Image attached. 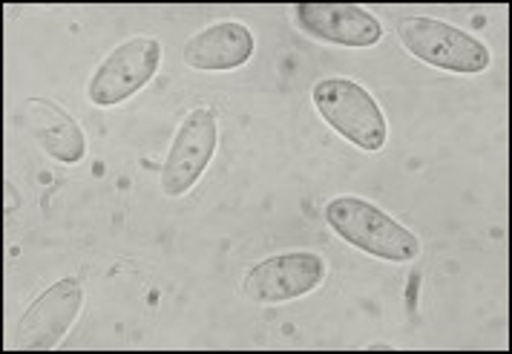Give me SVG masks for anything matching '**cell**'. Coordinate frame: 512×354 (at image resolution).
<instances>
[{
	"mask_svg": "<svg viewBox=\"0 0 512 354\" xmlns=\"http://www.w3.org/2000/svg\"><path fill=\"white\" fill-rule=\"evenodd\" d=\"M397 38L409 55L418 61L458 75H478L487 72L492 64V52L484 41L469 35L464 29L443 24L438 18H400Z\"/></svg>",
	"mask_w": 512,
	"mask_h": 354,
	"instance_id": "cell-3",
	"label": "cell"
},
{
	"mask_svg": "<svg viewBox=\"0 0 512 354\" xmlns=\"http://www.w3.org/2000/svg\"><path fill=\"white\" fill-rule=\"evenodd\" d=\"M328 265L317 251H288L256 262L242 280V294L259 306L300 300L326 283Z\"/></svg>",
	"mask_w": 512,
	"mask_h": 354,
	"instance_id": "cell-5",
	"label": "cell"
},
{
	"mask_svg": "<svg viewBox=\"0 0 512 354\" xmlns=\"http://www.w3.org/2000/svg\"><path fill=\"white\" fill-rule=\"evenodd\" d=\"M297 26L314 41L351 49H369L383 38V24L351 3H300Z\"/></svg>",
	"mask_w": 512,
	"mask_h": 354,
	"instance_id": "cell-8",
	"label": "cell"
},
{
	"mask_svg": "<svg viewBox=\"0 0 512 354\" xmlns=\"http://www.w3.org/2000/svg\"><path fill=\"white\" fill-rule=\"evenodd\" d=\"M326 222L351 248L386 262H412L420 257V239L395 216L380 211L369 199L337 196L326 205Z\"/></svg>",
	"mask_w": 512,
	"mask_h": 354,
	"instance_id": "cell-1",
	"label": "cell"
},
{
	"mask_svg": "<svg viewBox=\"0 0 512 354\" xmlns=\"http://www.w3.org/2000/svg\"><path fill=\"white\" fill-rule=\"evenodd\" d=\"M162 64V44L156 38L136 35L124 44H118L101 67L93 72L87 84V98L95 107H116L121 101L133 98L141 87L150 84V78L159 72Z\"/></svg>",
	"mask_w": 512,
	"mask_h": 354,
	"instance_id": "cell-4",
	"label": "cell"
},
{
	"mask_svg": "<svg viewBox=\"0 0 512 354\" xmlns=\"http://www.w3.org/2000/svg\"><path fill=\"white\" fill-rule=\"evenodd\" d=\"M256 52L254 32L245 24L222 21L196 32L185 47V64L199 72H228L245 67Z\"/></svg>",
	"mask_w": 512,
	"mask_h": 354,
	"instance_id": "cell-9",
	"label": "cell"
},
{
	"mask_svg": "<svg viewBox=\"0 0 512 354\" xmlns=\"http://www.w3.org/2000/svg\"><path fill=\"white\" fill-rule=\"evenodd\" d=\"M311 101L328 127L334 133H340L343 139H349L354 147H360L366 153L383 150L386 136H389V124H386L380 104L374 101V95L366 87H360L351 78H323L314 84Z\"/></svg>",
	"mask_w": 512,
	"mask_h": 354,
	"instance_id": "cell-2",
	"label": "cell"
},
{
	"mask_svg": "<svg viewBox=\"0 0 512 354\" xmlns=\"http://www.w3.org/2000/svg\"><path fill=\"white\" fill-rule=\"evenodd\" d=\"M81 306H84V288L75 277H64L55 285H49L21 314L18 326L12 331L15 346L24 352L55 349L67 337L72 323L78 320Z\"/></svg>",
	"mask_w": 512,
	"mask_h": 354,
	"instance_id": "cell-7",
	"label": "cell"
},
{
	"mask_svg": "<svg viewBox=\"0 0 512 354\" xmlns=\"http://www.w3.org/2000/svg\"><path fill=\"white\" fill-rule=\"evenodd\" d=\"M24 118L32 139L55 162L78 165L87 156V136L81 124L52 98H29L24 104Z\"/></svg>",
	"mask_w": 512,
	"mask_h": 354,
	"instance_id": "cell-10",
	"label": "cell"
},
{
	"mask_svg": "<svg viewBox=\"0 0 512 354\" xmlns=\"http://www.w3.org/2000/svg\"><path fill=\"white\" fill-rule=\"evenodd\" d=\"M219 144V124H216V110L199 107L179 124L173 144L164 156L162 165V193L176 199L185 196L187 190L202 179L208 170L210 159Z\"/></svg>",
	"mask_w": 512,
	"mask_h": 354,
	"instance_id": "cell-6",
	"label": "cell"
}]
</instances>
